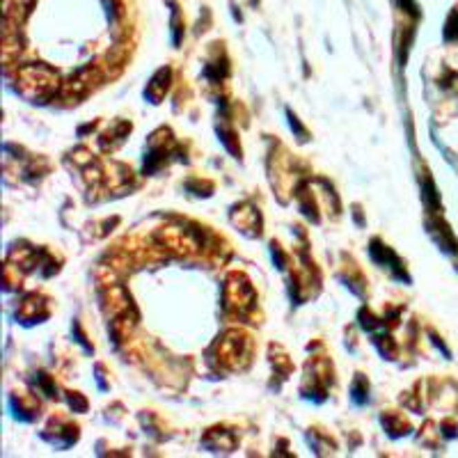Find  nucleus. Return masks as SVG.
I'll return each instance as SVG.
<instances>
[{"mask_svg":"<svg viewBox=\"0 0 458 458\" xmlns=\"http://www.w3.org/2000/svg\"><path fill=\"white\" fill-rule=\"evenodd\" d=\"M168 81H170V69H161L159 74L154 76V81H152V85H149V90L145 92V94L149 99H154V103H159V99L166 94V90H168Z\"/></svg>","mask_w":458,"mask_h":458,"instance_id":"nucleus-1","label":"nucleus"},{"mask_svg":"<svg viewBox=\"0 0 458 458\" xmlns=\"http://www.w3.org/2000/svg\"><path fill=\"white\" fill-rule=\"evenodd\" d=\"M353 401L355 404H364V401L369 399V385H367V381H364L362 376H357L355 378V383H353Z\"/></svg>","mask_w":458,"mask_h":458,"instance_id":"nucleus-2","label":"nucleus"},{"mask_svg":"<svg viewBox=\"0 0 458 458\" xmlns=\"http://www.w3.org/2000/svg\"><path fill=\"white\" fill-rule=\"evenodd\" d=\"M445 39L447 41L458 39V10H454L452 14H449V19L445 23Z\"/></svg>","mask_w":458,"mask_h":458,"instance_id":"nucleus-3","label":"nucleus"},{"mask_svg":"<svg viewBox=\"0 0 458 458\" xmlns=\"http://www.w3.org/2000/svg\"><path fill=\"white\" fill-rule=\"evenodd\" d=\"M289 124H291V128H296V133L300 135V140H305V135H307V133H305V128H303V126H300V124H298V119H296V117H293V114H291V112H289Z\"/></svg>","mask_w":458,"mask_h":458,"instance_id":"nucleus-4","label":"nucleus"}]
</instances>
